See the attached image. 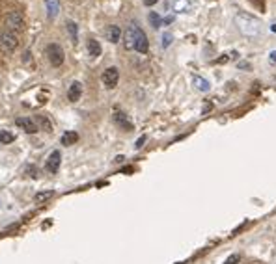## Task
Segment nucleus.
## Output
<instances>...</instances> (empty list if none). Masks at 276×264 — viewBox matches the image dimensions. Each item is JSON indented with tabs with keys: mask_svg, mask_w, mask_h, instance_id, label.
Returning a JSON list of instances; mask_svg holds the SVG:
<instances>
[{
	"mask_svg": "<svg viewBox=\"0 0 276 264\" xmlns=\"http://www.w3.org/2000/svg\"><path fill=\"white\" fill-rule=\"evenodd\" d=\"M15 142V136L8 131H0V145H10Z\"/></svg>",
	"mask_w": 276,
	"mask_h": 264,
	"instance_id": "17",
	"label": "nucleus"
},
{
	"mask_svg": "<svg viewBox=\"0 0 276 264\" xmlns=\"http://www.w3.org/2000/svg\"><path fill=\"white\" fill-rule=\"evenodd\" d=\"M17 123V127H21L24 132H28V134H36L39 131V127L36 125V121L30 119V117H19V119H15Z\"/></svg>",
	"mask_w": 276,
	"mask_h": 264,
	"instance_id": "8",
	"label": "nucleus"
},
{
	"mask_svg": "<svg viewBox=\"0 0 276 264\" xmlns=\"http://www.w3.org/2000/svg\"><path fill=\"white\" fill-rule=\"evenodd\" d=\"M114 121L120 125V129H123V131H132V123L129 121V117H127L123 112H120V110L114 112Z\"/></svg>",
	"mask_w": 276,
	"mask_h": 264,
	"instance_id": "9",
	"label": "nucleus"
},
{
	"mask_svg": "<svg viewBox=\"0 0 276 264\" xmlns=\"http://www.w3.org/2000/svg\"><path fill=\"white\" fill-rule=\"evenodd\" d=\"M192 84H194V88H196L198 91H202V93H207V91L211 89L209 80H205L202 76H194V78H192Z\"/></svg>",
	"mask_w": 276,
	"mask_h": 264,
	"instance_id": "11",
	"label": "nucleus"
},
{
	"mask_svg": "<svg viewBox=\"0 0 276 264\" xmlns=\"http://www.w3.org/2000/svg\"><path fill=\"white\" fill-rule=\"evenodd\" d=\"M6 24H8V30H17V32H23L24 30V19L19 12H10L6 15Z\"/></svg>",
	"mask_w": 276,
	"mask_h": 264,
	"instance_id": "5",
	"label": "nucleus"
},
{
	"mask_svg": "<svg viewBox=\"0 0 276 264\" xmlns=\"http://www.w3.org/2000/svg\"><path fill=\"white\" fill-rule=\"evenodd\" d=\"M17 47H19L17 34L12 32V30H2L0 32V48L6 50V52H13Z\"/></svg>",
	"mask_w": 276,
	"mask_h": 264,
	"instance_id": "4",
	"label": "nucleus"
},
{
	"mask_svg": "<svg viewBox=\"0 0 276 264\" xmlns=\"http://www.w3.org/2000/svg\"><path fill=\"white\" fill-rule=\"evenodd\" d=\"M34 121H36V125H41V127H43V129H45L47 132L52 131V127H50V121H49L47 117H43V116H37Z\"/></svg>",
	"mask_w": 276,
	"mask_h": 264,
	"instance_id": "18",
	"label": "nucleus"
},
{
	"mask_svg": "<svg viewBox=\"0 0 276 264\" xmlns=\"http://www.w3.org/2000/svg\"><path fill=\"white\" fill-rule=\"evenodd\" d=\"M237 263H239V255H231V257L226 259V263L224 264H237Z\"/></svg>",
	"mask_w": 276,
	"mask_h": 264,
	"instance_id": "23",
	"label": "nucleus"
},
{
	"mask_svg": "<svg viewBox=\"0 0 276 264\" xmlns=\"http://www.w3.org/2000/svg\"><path fill=\"white\" fill-rule=\"evenodd\" d=\"M82 95V84L81 82H73L69 86V89H67V99L71 101V103H77L79 99Z\"/></svg>",
	"mask_w": 276,
	"mask_h": 264,
	"instance_id": "10",
	"label": "nucleus"
},
{
	"mask_svg": "<svg viewBox=\"0 0 276 264\" xmlns=\"http://www.w3.org/2000/svg\"><path fill=\"white\" fill-rule=\"evenodd\" d=\"M107 36H108V41H110V43H118V41H120V37H121V30H120V26H116V24H112V26H108Z\"/></svg>",
	"mask_w": 276,
	"mask_h": 264,
	"instance_id": "14",
	"label": "nucleus"
},
{
	"mask_svg": "<svg viewBox=\"0 0 276 264\" xmlns=\"http://www.w3.org/2000/svg\"><path fill=\"white\" fill-rule=\"evenodd\" d=\"M172 39H174V37H172V34H164V36H162V43H161V45H162V48H168L170 43H172Z\"/></svg>",
	"mask_w": 276,
	"mask_h": 264,
	"instance_id": "21",
	"label": "nucleus"
},
{
	"mask_svg": "<svg viewBox=\"0 0 276 264\" xmlns=\"http://www.w3.org/2000/svg\"><path fill=\"white\" fill-rule=\"evenodd\" d=\"M86 47H88V52H90L92 58H99V56H101V45H99L97 39H92V37H90Z\"/></svg>",
	"mask_w": 276,
	"mask_h": 264,
	"instance_id": "12",
	"label": "nucleus"
},
{
	"mask_svg": "<svg viewBox=\"0 0 276 264\" xmlns=\"http://www.w3.org/2000/svg\"><path fill=\"white\" fill-rule=\"evenodd\" d=\"M144 142H146V136H140V138H138V142H136V149H140V147L144 145Z\"/></svg>",
	"mask_w": 276,
	"mask_h": 264,
	"instance_id": "24",
	"label": "nucleus"
},
{
	"mask_svg": "<svg viewBox=\"0 0 276 264\" xmlns=\"http://www.w3.org/2000/svg\"><path fill=\"white\" fill-rule=\"evenodd\" d=\"M101 80H103V84L107 86L108 89L116 88L118 80H120V71H118V67H108V69H105L103 76H101Z\"/></svg>",
	"mask_w": 276,
	"mask_h": 264,
	"instance_id": "6",
	"label": "nucleus"
},
{
	"mask_svg": "<svg viewBox=\"0 0 276 264\" xmlns=\"http://www.w3.org/2000/svg\"><path fill=\"white\" fill-rule=\"evenodd\" d=\"M271 30H273V32H276V23L273 24V26H271Z\"/></svg>",
	"mask_w": 276,
	"mask_h": 264,
	"instance_id": "27",
	"label": "nucleus"
},
{
	"mask_svg": "<svg viewBox=\"0 0 276 264\" xmlns=\"http://www.w3.org/2000/svg\"><path fill=\"white\" fill-rule=\"evenodd\" d=\"M142 2H144L146 6L149 8V6H155V4H157V2H159V0H142Z\"/></svg>",
	"mask_w": 276,
	"mask_h": 264,
	"instance_id": "25",
	"label": "nucleus"
},
{
	"mask_svg": "<svg viewBox=\"0 0 276 264\" xmlns=\"http://www.w3.org/2000/svg\"><path fill=\"white\" fill-rule=\"evenodd\" d=\"M65 28H67V32H69L71 41L77 45V41H79V26L73 23V21H67V23H65Z\"/></svg>",
	"mask_w": 276,
	"mask_h": 264,
	"instance_id": "16",
	"label": "nucleus"
},
{
	"mask_svg": "<svg viewBox=\"0 0 276 264\" xmlns=\"http://www.w3.org/2000/svg\"><path fill=\"white\" fill-rule=\"evenodd\" d=\"M149 23H151V26L157 30V28H161V26H162V19H161L155 12H151L149 13Z\"/></svg>",
	"mask_w": 276,
	"mask_h": 264,
	"instance_id": "19",
	"label": "nucleus"
},
{
	"mask_svg": "<svg viewBox=\"0 0 276 264\" xmlns=\"http://www.w3.org/2000/svg\"><path fill=\"white\" fill-rule=\"evenodd\" d=\"M52 195V192H39L36 193V201H43V199H49Z\"/></svg>",
	"mask_w": 276,
	"mask_h": 264,
	"instance_id": "22",
	"label": "nucleus"
},
{
	"mask_svg": "<svg viewBox=\"0 0 276 264\" xmlns=\"http://www.w3.org/2000/svg\"><path fill=\"white\" fill-rule=\"evenodd\" d=\"M189 8H191V2H189V0H178L176 6H174L176 12H187Z\"/></svg>",
	"mask_w": 276,
	"mask_h": 264,
	"instance_id": "20",
	"label": "nucleus"
},
{
	"mask_svg": "<svg viewBox=\"0 0 276 264\" xmlns=\"http://www.w3.org/2000/svg\"><path fill=\"white\" fill-rule=\"evenodd\" d=\"M271 60H273V61H276V50H275V52H273V56H271Z\"/></svg>",
	"mask_w": 276,
	"mask_h": 264,
	"instance_id": "26",
	"label": "nucleus"
},
{
	"mask_svg": "<svg viewBox=\"0 0 276 264\" xmlns=\"http://www.w3.org/2000/svg\"><path fill=\"white\" fill-rule=\"evenodd\" d=\"M178 264H183V263H178Z\"/></svg>",
	"mask_w": 276,
	"mask_h": 264,
	"instance_id": "28",
	"label": "nucleus"
},
{
	"mask_svg": "<svg viewBox=\"0 0 276 264\" xmlns=\"http://www.w3.org/2000/svg\"><path fill=\"white\" fill-rule=\"evenodd\" d=\"M45 54H47L50 65H54V67H60L62 63H64V60H65V56H64V48H62L58 43H50V45H47Z\"/></svg>",
	"mask_w": 276,
	"mask_h": 264,
	"instance_id": "3",
	"label": "nucleus"
},
{
	"mask_svg": "<svg viewBox=\"0 0 276 264\" xmlns=\"http://www.w3.org/2000/svg\"><path fill=\"white\" fill-rule=\"evenodd\" d=\"M235 23H237V28L244 36L256 37L261 34V21L258 17H254L252 13L239 12L235 15Z\"/></svg>",
	"mask_w": 276,
	"mask_h": 264,
	"instance_id": "2",
	"label": "nucleus"
},
{
	"mask_svg": "<svg viewBox=\"0 0 276 264\" xmlns=\"http://www.w3.org/2000/svg\"><path fill=\"white\" fill-rule=\"evenodd\" d=\"M45 6H47V13L50 19H54L60 12V0H45Z\"/></svg>",
	"mask_w": 276,
	"mask_h": 264,
	"instance_id": "13",
	"label": "nucleus"
},
{
	"mask_svg": "<svg viewBox=\"0 0 276 264\" xmlns=\"http://www.w3.org/2000/svg\"><path fill=\"white\" fill-rule=\"evenodd\" d=\"M60 164H62V155H60V151H52V153L49 155L45 168H47L49 173H56V171L60 169Z\"/></svg>",
	"mask_w": 276,
	"mask_h": 264,
	"instance_id": "7",
	"label": "nucleus"
},
{
	"mask_svg": "<svg viewBox=\"0 0 276 264\" xmlns=\"http://www.w3.org/2000/svg\"><path fill=\"white\" fill-rule=\"evenodd\" d=\"M77 140H79V134H77L75 131H67V132H64V134H62L60 142H62V145L69 147V145H73L75 142H77Z\"/></svg>",
	"mask_w": 276,
	"mask_h": 264,
	"instance_id": "15",
	"label": "nucleus"
},
{
	"mask_svg": "<svg viewBox=\"0 0 276 264\" xmlns=\"http://www.w3.org/2000/svg\"><path fill=\"white\" fill-rule=\"evenodd\" d=\"M123 45H125L127 50H136V52H140V54H147V50H149L147 36H146V32L136 23L129 24V28H127V32H125Z\"/></svg>",
	"mask_w": 276,
	"mask_h": 264,
	"instance_id": "1",
	"label": "nucleus"
}]
</instances>
